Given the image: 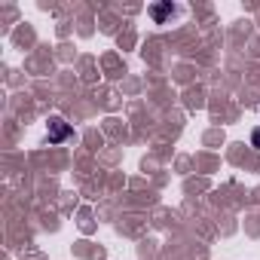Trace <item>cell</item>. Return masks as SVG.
Returning <instances> with one entry per match:
<instances>
[{
	"label": "cell",
	"instance_id": "cell-1",
	"mask_svg": "<svg viewBox=\"0 0 260 260\" xmlns=\"http://www.w3.org/2000/svg\"><path fill=\"white\" fill-rule=\"evenodd\" d=\"M49 125H52V135H49V138H52V141H61V138H64V135H68V132H71V128H68V125H64V122H61V119H52V122H49Z\"/></svg>",
	"mask_w": 260,
	"mask_h": 260
},
{
	"label": "cell",
	"instance_id": "cell-2",
	"mask_svg": "<svg viewBox=\"0 0 260 260\" xmlns=\"http://www.w3.org/2000/svg\"><path fill=\"white\" fill-rule=\"evenodd\" d=\"M150 13H153V19H156V22H162V19H166V16L172 13V7H169V4H166V7H153Z\"/></svg>",
	"mask_w": 260,
	"mask_h": 260
},
{
	"label": "cell",
	"instance_id": "cell-3",
	"mask_svg": "<svg viewBox=\"0 0 260 260\" xmlns=\"http://www.w3.org/2000/svg\"><path fill=\"white\" fill-rule=\"evenodd\" d=\"M254 144L260 147V128H257V132H254Z\"/></svg>",
	"mask_w": 260,
	"mask_h": 260
}]
</instances>
